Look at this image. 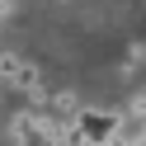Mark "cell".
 Segmentation results:
<instances>
[{
    "instance_id": "obj_1",
    "label": "cell",
    "mask_w": 146,
    "mask_h": 146,
    "mask_svg": "<svg viewBox=\"0 0 146 146\" xmlns=\"http://www.w3.org/2000/svg\"><path fill=\"white\" fill-rule=\"evenodd\" d=\"M76 132H80V141H85V146H108L118 132H123V118L108 113V108H80Z\"/></svg>"
},
{
    "instance_id": "obj_2",
    "label": "cell",
    "mask_w": 146,
    "mask_h": 146,
    "mask_svg": "<svg viewBox=\"0 0 146 146\" xmlns=\"http://www.w3.org/2000/svg\"><path fill=\"white\" fill-rule=\"evenodd\" d=\"M14 141L19 146H57V127H52L38 108H29V113L14 118Z\"/></svg>"
},
{
    "instance_id": "obj_3",
    "label": "cell",
    "mask_w": 146,
    "mask_h": 146,
    "mask_svg": "<svg viewBox=\"0 0 146 146\" xmlns=\"http://www.w3.org/2000/svg\"><path fill=\"white\" fill-rule=\"evenodd\" d=\"M0 80L19 85L24 94H38V90H42V76H38V66H29L19 52H0Z\"/></svg>"
},
{
    "instance_id": "obj_4",
    "label": "cell",
    "mask_w": 146,
    "mask_h": 146,
    "mask_svg": "<svg viewBox=\"0 0 146 146\" xmlns=\"http://www.w3.org/2000/svg\"><path fill=\"white\" fill-rule=\"evenodd\" d=\"M108 146H132V141H127V137H123V132H118V137H113V141H108Z\"/></svg>"
},
{
    "instance_id": "obj_5",
    "label": "cell",
    "mask_w": 146,
    "mask_h": 146,
    "mask_svg": "<svg viewBox=\"0 0 146 146\" xmlns=\"http://www.w3.org/2000/svg\"><path fill=\"white\" fill-rule=\"evenodd\" d=\"M0 14H5V5H0Z\"/></svg>"
}]
</instances>
